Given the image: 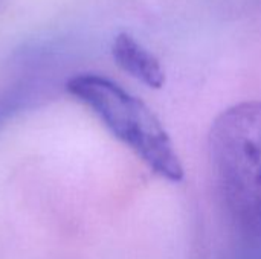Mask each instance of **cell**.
I'll list each match as a JSON object with an SVG mask.
<instances>
[{
    "label": "cell",
    "mask_w": 261,
    "mask_h": 259,
    "mask_svg": "<svg viewBox=\"0 0 261 259\" xmlns=\"http://www.w3.org/2000/svg\"><path fill=\"white\" fill-rule=\"evenodd\" d=\"M208 154L220 205L232 227L261 252V101L236 104L211 125Z\"/></svg>",
    "instance_id": "6da1fadb"
},
{
    "label": "cell",
    "mask_w": 261,
    "mask_h": 259,
    "mask_svg": "<svg viewBox=\"0 0 261 259\" xmlns=\"http://www.w3.org/2000/svg\"><path fill=\"white\" fill-rule=\"evenodd\" d=\"M66 90L90 108L102 125L154 174L170 182L184 179V168L168 133L139 98L98 73L72 76L66 82Z\"/></svg>",
    "instance_id": "7a4b0ae2"
},
{
    "label": "cell",
    "mask_w": 261,
    "mask_h": 259,
    "mask_svg": "<svg viewBox=\"0 0 261 259\" xmlns=\"http://www.w3.org/2000/svg\"><path fill=\"white\" fill-rule=\"evenodd\" d=\"M112 56L121 70L147 87H164L165 72L161 66V61L130 34L121 32L113 38Z\"/></svg>",
    "instance_id": "3957f363"
}]
</instances>
